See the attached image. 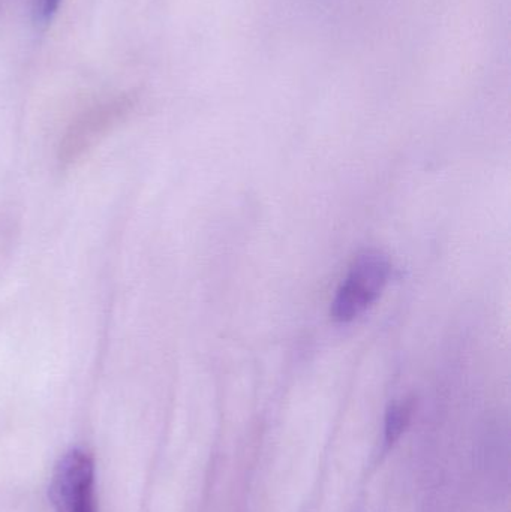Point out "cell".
Wrapping results in <instances>:
<instances>
[{
    "instance_id": "obj_1",
    "label": "cell",
    "mask_w": 511,
    "mask_h": 512,
    "mask_svg": "<svg viewBox=\"0 0 511 512\" xmlns=\"http://www.w3.org/2000/svg\"><path fill=\"white\" fill-rule=\"evenodd\" d=\"M390 271L389 256L377 249H369L357 256L333 300V319L351 322L366 312L386 288Z\"/></svg>"
},
{
    "instance_id": "obj_2",
    "label": "cell",
    "mask_w": 511,
    "mask_h": 512,
    "mask_svg": "<svg viewBox=\"0 0 511 512\" xmlns=\"http://www.w3.org/2000/svg\"><path fill=\"white\" fill-rule=\"evenodd\" d=\"M95 489V462L74 448L54 468L48 496L56 512H98Z\"/></svg>"
},
{
    "instance_id": "obj_3",
    "label": "cell",
    "mask_w": 511,
    "mask_h": 512,
    "mask_svg": "<svg viewBox=\"0 0 511 512\" xmlns=\"http://www.w3.org/2000/svg\"><path fill=\"white\" fill-rule=\"evenodd\" d=\"M411 408L408 403H396L390 406L386 415V441L395 444L399 436L404 433L405 427L410 423Z\"/></svg>"
},
{
    "instance_id": "obj_4",
    "label": "cell",
    "mask_w": 511,
    "mask_h": 512,
    "mask_svg": "<svg viewBox=\"0 0 511 512\" xmlns=\"http://www.w3.org/2000/svg\"><path fill=\"white\" fill-rule=\"evenodd\" d=\"M60 3H62V0H35V3H33V20H35V23H38L39 26L50 23L56 15Z\"/></svg>"
}]
</instances>
